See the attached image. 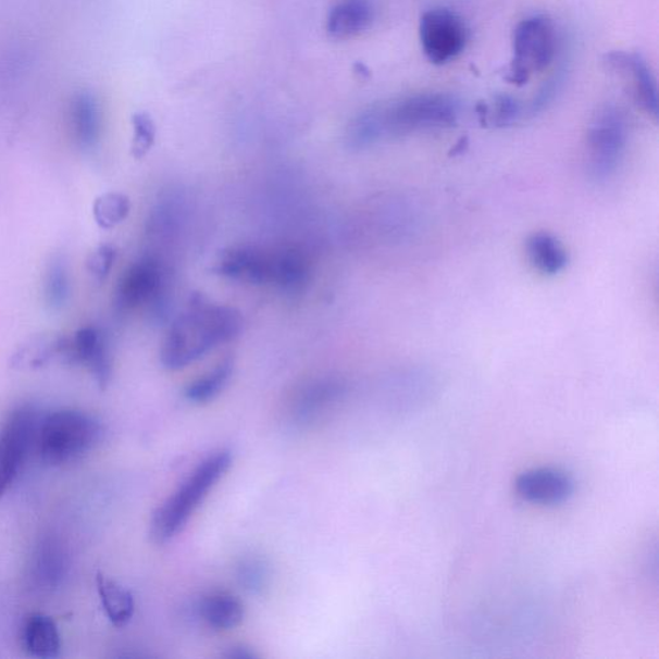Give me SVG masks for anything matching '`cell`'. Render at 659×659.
<instances>
[{
    "instance_id": "1",
    "label": "cell",
    "mask_w": 659,
    "mask_h": 659,
    "mask_svg": "<svg viewBox=\"0 0 659 659\" xmlns=\"http://www.w3.org/2000/svg\"><path fill=\"white\" fill-rule=\"evenodd\" d=\"M241 328L243 318L235 308L214 304L201 294H194L165 336L161 363L172 371L185 369L210 350L234 340Z\"/></svg>"
},
{
    "instance_id": "2",
    "label": "cell",
    "mask_w": 659,
    "mask_h": 659,
    "mask_svg": "<svg viewBox=\"0 0 659 659\" xmlns=\"http://www.w3.org/2000/svg\"><path fill=\"white\" fill-rule=\"evenodd\" d=\"M231 465L233 455L226 450L214 452L201 461L179 488L153 513L150 523L152 542L164 545L177 536Z\"/></svg>"
},
{
    "instance_id": "3",
    "label": "cell",
    "mask_w": 659,
    "mask_h": 659,
    "mask_svg": "<svg viewBox=\"0 0 659 659\" xmlns=\"http://www.w3.org/2000/svg\"><path fill=\"white\" fill-rule=\"evenodd\" d=\"M101 425L86 412L60 410L40 420L37 442L40 458L49 465H63L92 450Z\"/></svg>"
},
{
    "instance_id": "4",
    "label": "cell",
    "mask_w": 659,
    "mask_h": 659,
    "mask_svg": "<svg viewBox=\"0 0 659 659\" xmlns=\"http://www.w3.org/2000/svg\"><path fill=\"white\" fill-rule=\"evenodd\" d=\"M384 138H397L412 133L446 129L459 121L460 103L445 94H424L377 107Z\"/></svg>"
},
{
    "instance_id": "5",
    "label": "cell",
    "mask_w": 659,
    "mask_h": 659,
    "mask_svg": "<svg viewBox=\"0 0 659 659\" xmlns=\"http://www.w3.org/2000/svg\"><path fill=\"white\" fill-rule=\"evenodd\" d=\"M629 124L625 114L612 107L602 108L587 130L586 170L595 182L612 178L625 157Z\"/></svg>"
},
{
    "instance_id": "6",
    "label": "cell",
    "mask_w": 659,
    "mask_h": 659,
    "mask_svg": "<svg viewBox=\"0 0 659 659\" xmlns=\"http://www.w3.org/2000/svg\"><path fill=\"white\" fill-rule=\"evenodd\" d=\"M556 51V27L549 17L532 16L521 21L514 30V58L505 79L518 87L524 86L532 75L550 65Z\"/></svg>"
},
{
    "instance_id": "7",
    "label": "cell",
    "mask_w": 659,
    "mask_h": 659,
    "mask_svg": "<svg viewBox=\"0 0 659 659\" xmlns=\"http://www.w3.org/2000/svg\"><path fill=\"white\" fill-rule=\"evenodd\" d=\"M166 277L157 259L144 258L126 271L117 285L115 304L119 311L130 312L138 307L152 306L161 315L166 308Z\"/></svg>"
},
{
    "instance_id": "8",
    "label": "cell",
    "mask_w": 659,
    "mask_h": 659,
    "mask_svg": "<svg viewBox=\"0 0 659 659\" xmlns=\"http://www.w3.org/2000/svg\"><path fill=\"white\" fill-rule=\"evenodd\" d=\"M39 424L33 409L20 408L11 413L0 432V499L17 478L27 453L37 442Z\"/></svg>"
},
{
    "instance_id": "9",
    "label": "cell",
    "mask_w": 659,
    "mask_h": 659,
    "mask_svg": "<svg viewBox=\"0 0 659 659\" xmlns=\"http://www.w3.org/2000/svg\"><path fill=\"white\" fill-rule=\"evenodd\" d=\"M419 34L425 58L434 65H445L458 58L467 46L464 21L445 9L425 12L420 20Z\"/></svg>"
},
{
    "instance_id": "10",
    "label": "cell",
    "mask_w": 659,
    "mask_h": 659,
    "mask_svg": "<svg viewBox=\"0 0 659 659\" xmlns=\"http://www.w3.org/2000/svg\"><path fill=\"white\" fill-rule=\"evenodd\" d=\"M61 362L86 366L102 389L110 383L112 366L108 341L96 327H83L72 339L66 338Z\"/></svg>"
},
{
    "instance_id": "11",
    "label": "cell",
    "mask_w": 659,
    "mask_h": 659,
    "mask_svg": "<svg viewBox=\"0 0 659 659\" xmlns=\"http://www.w3.org/2000/svg\"><path fill=\"white\" fill-rule=\"evenodd\" d=\"M605 63L609 70L621 74L627 80L636 103L647 114L657 119V82L647 60L639 53L614 51L605 55Z\"/></svg>"
},
{
    "instance_id": "12",
    "label": "cell",
    "mask_w": 659,
    "mask_h": 659,
    "mask_svg": "<svg viewBox=\"0 0 659 659\" xmlns=\"http://www.w3.org/2000/svg\"><path fill=\"white\" fill-rule=\"evenodd\" d=\"M515 489L524 501L537 505L563 503L574 493L570 475L552 468L531 469L518 476Z\"/></svg>"
},
{
    "instance_id": "13",
    "label": "cell",
    "mask_w": 659,
    "mask_h": 659,
    "mask_svg": "<svg viewBox=\"0 0 659 659\" xmlns=\"http://www.w3.org/2000/svg\"><path fill=\"white\" fill-rule=\"evenodd\" d=\"M214 271L224 277L244 279L254 285H271L272 251L235 247L224 252Z\"/></svg>"
},
{
    "instance_id": "14",
    "label": "cell",
    "mask_w": 659,
    "mask_h": 659,
    "mask_svg": "<svg viewBox=\"0 0 659 659\" xmlns=\"http://www.w3.org/2000/svg\"><path fill=\"white\" fill-rule=\"evenodd\" d=\"M374 18V5L370 0H341L330 11L326 30L333 39H350L370 29Z\"/></svg>"
},
{
    "instance_id": "15",
    "label": "cell",
    "mask_w": 659,
    "mask_h": 659,
    "mask_svg": "<svg viewBox=\"0 0 659 659\" xmlns=\"http://www.w3.org/2000/svg\"><path fill=\"white\" fill-rule=\"evenodd\" d=\"M343 385L335 378H322L306 385L293 403L291 413L298 424H310L322 416L341 396Z\"/></svg>"
},
{
    "instance_id": "16",
    "label": "cell",
    "mask_w": 659,
    "mask_h": 659,
    "mask_svg": "<svg viewBox=\"0 0 659 659\" xmlns=\"http://www.w3.org/2000/svg\"><path fill=\"white\" fill-rule=\"evenodd\" d=\"M70 129L83 150H92L100 139L101 115L96 97L82 92L73 98L69 110Z\"/></svg>"
},
{
    "instance_id": "17",
    "label": "cell",
    "mask_w": 659,
    "mask_h": 659,
    "mask_svg": "<svg viewBox=\"0 0 659 659\" xmlns=\"http://www.w3.org/2000/svg\"><path fill=\"white\" fill-rule=\"evenodd\" d=\"M310 263L303 251L297 248L272 251L271 285L287 293H297L310 279Z\"/></svg>"
},
{
    "instance_id": "18",
    "label": "cell",
    "mask_w": 659,
    "mask_h": 659,
    "mask_svg": "<svg viewBox=\"0 0 659 659\" xmlns=\"http://www.w3.org/2000/svg\"><path fill=\"white\" fill-rule=\"evenodd\" d=\"M24 647L32 657L51 659L60 656L61 635L51 617L34 613L27 617L23 629Z\"/></svg>"
},
{
    "instance_id": "19",
    "label": "cell",
    "mask_w": 659,
    "mask_h": 659,
    "mask_svg": "<svg viewBox=\"0 0 659 659\" xmlns=\"http://www.w3.org/2000/svg\"><path fill=\"white\" fill-rule=\"evenodd\" d=\"M96 584L103 611L112 625L123 627L129 623L136 607L132 593L103 573H97Z\"/></svg>"
},
{
    "instance_id": "20",
    "label": "cell",
    "mask_w": 659,
    "mask_h": 659,
    "mask_svg": "<svg viewBox=\"0 0 659 659\" xmlns=\"http://www.w3.org/2000/svg\"><path fill=\"white\" fill-rule=\"evenodd\" d=\"M527 254L534 268L546 276H556L568 265V252L556 236L537 233L529 237Z\"/></svg>"
},
{
    "instance_id": "21",
    "label": "cell",
    "mask_w": 659,
    "mask_h": 659,
    "mask_svg": "<svg viewBox=\"0 0 659 659\" xmlns=\"http://www.w3.org/2000/svg\"><path fill=\"white\" fill-rule=\"evenodd\" d=\"M200 614L210 627L228 631L240 625L245 612L243 602L235 595L219 592L201 600Z\"/></svg>"
},
{
    "instance_id": "22",
    "label": "cell",
    "mask_w": 659,
    "mask_h": 659,
    "mask_svg": "<svg viewBox=\"0 0 659 659\" xmlns=\"http://www.w3.org/2000/svg\"><path fill=\"white\" fill-rule=\"evenodd\" d=\"M66 336L43 334L21 346L13 355L12 363L18 368L39 369L52 360L62 359Z\"/></svg>"
},
{
    "instance_id": "23",
    "label": "cell",
    "mask_w": 659,
    "mask_h": 659,
    "mask_svg": "<svg viewBox=\"0 0 659 659\" xmlns=\"http://www.w3.org/2000/svg\"><path fill=\"white\" fill-rule=\"evenodd\" d=\"M234 363L231 360L223 361L219 366L209 371L208 374L188 385L185 395L189 402L208 403L213 401L221 391L226 388L231 375H233Z\"/></svg>"
},
{
    "instance_id": "24",
    "label": "cell",
    "mask_w": 659,
    "mask_h": 659,
    "mask_svg": "<svg viewBox=\"0 0 659 659\" xmlns=\"http://www.w3.org/2000/svg\"><path fill=\"white\" fill-rule=\"evenodd\" d=\"M382 139L383 130L377 107L361 112L348 125L346 141L350 149H369Z\"/></svg>"
},
{
    "instance_id": "25",
    "label": "cell",
    "mask_w": 659,
    "mask_h": 659,
    "mask_svg": "<svg viewBox=\"0 0 659 659\" xmlns=\"http://www.w3.org/2000/svg\"><path fill=\"white\" fill-rule=\"evenodd\" d=\"M45 297L49 308L53 311H60L65 307L70 298V279L67 264L61 256L53 257L48 264Z\"/></svg>"
},
{
    "instance_id": "26",
    "label": "cell",
    "mask_w": 659,
    "mask_h": 659,
    "mask_svg": "<svg viewBox=\"0 0 659 659\" xmlns=\"http://www.w3.org/2000/svg\"><path fill=\"white\" fill-rule=\"evenodd\" d=\"M130 213V200L119 192H108L94 202L95 221L102 229H112L123 223Z\"/></svg>"
},
{
    "instance_id": "27",
    "label": "cell",
    "mask_w": 659,
    "mask_h": 659,
    "mask_svg": "<svg viewBox=\"0 0 659 659\" xmlns=\"http://www.w3.org/2000/svg\"><path fill=\"white\" fill-rule=\"evenodd\" d=\"M270 568L263 559L252 557L241 560L237 567V581L245 590L261 594L270 584Z\"/></svg>"
},
{
    "instance_id": "28",
    "label": "cell",
    "mask_w": 659,
    "mask_h": 659,
    "mask_svg": "<svg viewBox=\"0 0 659 659\" xmlns=\"http://www.w3.org/2000/svg\"><path fill=\"white\" fill-rule=\"evenodd\" d=\"M133 136L132 156L135 159H142L152 149L157 138V126L149 114L146 112H137L132 117Z\"/></svg>"
},
{
    "instance_id": "29",
    "label": "cell",
    "mask_w": 659,
    "mask_h": 659,
    "mask_svg": "<svg viewBox=\"0 0 659 659\" xmlns=\"http://www.w3.org/2000/svg\"><path fill=\"white\" fill-rule=\"evenodd\" d=\"M37 574L40 581L53 585L63 574L62 552L53 544H47L40 549L37 559Z\"/></svg>"
},
{
    "instance_id": "30",
    "label": "cell",
    "mask_w": 659,
    "mask_h": 659,
    "mask_svg": "<svg viewBox=\"0 0 659 659\" xmlns=\"http://www.w3.org/2000/svg\"><path fill=\"white\" fill-rule=\"evenodd\" d=\"M117 252L112 245L104 244L90 252L87 259V271L97 283H103L110 275L112 265L116 261Z\"/></svg>"
},
{
    "instance_id": "31",
    "label": "cell",
    "mask_w": 659,
    "mask_h": 659,
    "mask_svg": "<svg viewBox=\"0 0 659 659\" xmlns=\"http://www.w3.org/2000/svg\"><path fill=\"white\" fill-rule=\"evenodd\" d=\"M522 114L521 103L509 95H499L495 98L493 122L497 128H507L513 125Z\"/></svg>"
},
{
    "instance_id": "32",
    "label": "cell",
    "mask_w": 659,
    "mask_h": 659,
    "mask_svg": "<svg viewBox=\"0 0 659 659\" xmlns=\"http://www.w3.org/2000/svg\"><path fill=\"white\" fill-rule=\"evenodd\" d=\"M559 79L551 80L546 86L539 90L535 101L531 104V114H537V112L543 111L549 103L552 102L554 98H556L559 90Z\"/></svg>"
},
{
    "instance_id": "33",
    "label": "cell",
    "mask_w": 659,
    "mask_h": 659,
    "mask_svg": "<svg viewBox=\"0 0 659 659\" xmlns=\"http://www.w3.org/2000/svg\"><path fill=\"white\" fill-rule=\"evenodd\" d=\"M226 657L228 659H251V658H256L257 655L254 654V651L245 648V647H234L231 648L228 650V654L226 655Z\"/></svg>"
}]
</instances>
